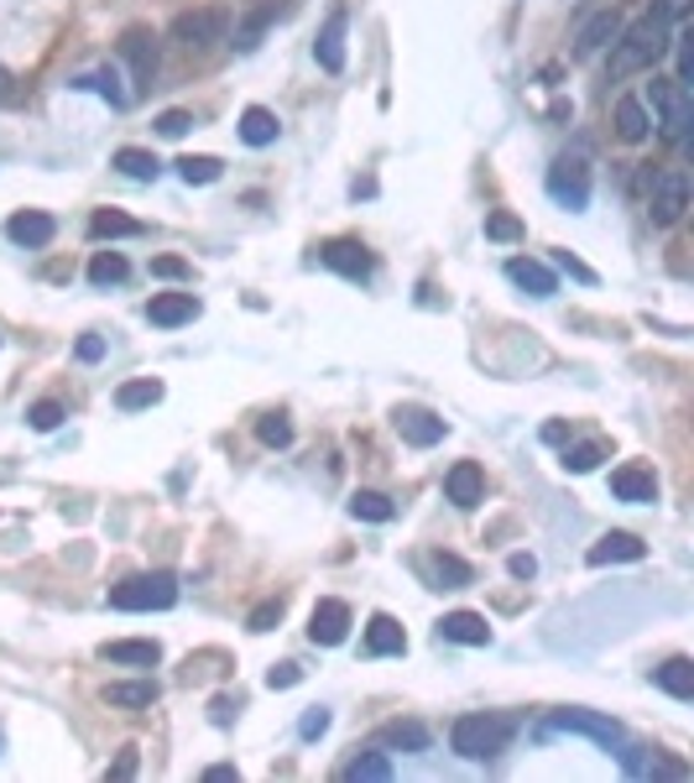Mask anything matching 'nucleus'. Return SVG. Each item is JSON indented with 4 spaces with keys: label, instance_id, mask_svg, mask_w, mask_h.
I'll return each mask as SVG.
<instances>
[{
    "label": "nucleus",
    "instance_id": "obj_1",
    "mask_svg": "<svg viewBox=\"0 0 694 783\" xmlns=\"http://www.w3.org/2000/svg\"><path fill=\"white\" fill-rule=\"evenodd\" d=\"M674 48V27L663 17H638L632 27H621L617 42H611V58H605V73L611 79H632V73H648L657 58Z\"/></svg>",
    "mask_w": 694,
    "mask_h": 783
},
{
    "label": "nucleus",
    "instance_id": "obj_2",
    "mask_svg": "<svg viewBox=\"0 0 694 783\" xmlns=\"http://www.w3.org/2000/svg\"><path fill=\"white\" fill-rule=\"evenodd\" d=\"M511 742V721L507 715H459L455 727H449V748L459 758H470V763H491L501 758Z\"/></svg>",
    "mask_w": 694,
    "mask_h": 783
},
{
    "label": "nucleus",
    "instance_id": "obj_3",
    "mask_svg": "<svg viewBox=\"0 0 694 783\" xmlns=\"http://www.w3.org/2000/svg\"><path fill=\"white\" fill-rule=\"evenodd\" d=\"M642 105L657 110V136H663V142H684V136H690V126H694L690 84H679V79H653Z\"/></svg>",
    "mask_w": 694,
    "mask_h": 783
},
{
    "label": "nucleus",
    "instance_id": "obj_4",
    "mask_svg": "<svg viewBox=\"0 0 694 783\" xmlns=\"http://www.w3.org/2000/svg\"><path fill=\"white\" fill-rule=\"evenodd\" d=\"M110 606L115 611H167V606H178V580L173 575H136V580H121L110 590Z\"/></svg>",
    "mask_w": 694,
    "mask_h": 783
},
{
    "label": "nucleus",
    "instance_id": "obj_5",
    "mask_svg": "<svg viewBox=\"0 0 694 783\" xmlns=\"http://www.w3.org/2000/svg\"><path fill=\"white\" fill-rule=\"evenodd\" d=\"M690 209V178H684V167H663L653 173V188H648V215H653L657 230H674L679 219Z\"/></svg>",
    "mask_w": 694,
    "mask_h": 783
},
{
    "label": "nucleus",
    "instance_id": "obj_6",
    "mask_svg": "<svg viewBox=\"0 0 694 783\" xmlns=\"http://www.w3.org/2000/svg\"><path fill=\"white\" fill-rule=\"evenodd\" d=\"M543 731H569V736H590V742H601L605 752H617L621 742H626L621 721H611V715H601V711H553V715L543 721Z\"/></svg>",
    "mask_w": 694,
    "mask_h": 783
},
{
    "label": "nucleus",
    "instance_id": "obj_7",
    "mask_svg": "<svg viewBox=\"0 0 694 783\" xmlns=\"http://www.w3.org/2000/svg\"><path fill=\"white\" fill-rule=\"evenodd\" d=\"M548 194L564 204L569 215H580L584 204H590V167L580 157H559V163L548 167Z\"/></svg>",
    "mask_w": 694,
    "mask_h": 783
},
{
    "label": "nucleus",
    "instance_id": "obj_8",
    "mask_svg": "<svg viewBox=\"0 0 694 783\" xmlns=\"http://www.w3.org/2000/svg\"><path fill=\"white\" fill-rule=\"evenodd\" d=\"M392 429H397V434L407 439L413 450H434L438 439L449 434V423L434 419V413H428V408H418V402H402L397 413H392Z\"/></svg>",
    "mask_w": 694,
    "mask_h": 783
},
{
    "label": "nucleus",
    "instance_id": "obj_9",
    "mask_svg": "<svg viewBox=\"0 0 694 783\" xmlns=\"http://www.w3.org/2000/svg\"><path fill=\"white\" fill-rule=\"evenodd\" d=\"M225 11H215V6H204V11H183V17H173V42H183V48H209V42H219L225 37Z\"/></svg>",
    "mask_w": 694,
    "mask_h": 783
},
{
    "label": "nucleus",
    "instance_id": "obj_10",
    "mask_svg": "<svg viewBox=\"0 0 694 783\" xmlns=\"http://www.w3.org/2000/svg\"><path fill=\"white\" fill-rule=\"evenodd\" d=\"M345 32H350V11L345 6H334V11L324 17V27H319V37H313V58H319V69L324 73L345 69Z\"/></svg>",
    "mask_w": 694,
    "mask_h": 783
},
{
    "label": "nucleus",
    "instance_id": "obj_11",
    "mask_svg": "<svg viewBox=\"0 0 694 783\" xmlns=\"http://www.w3.org/2000/svg\"><path fill=\"white\" fill-rule=\"evenodd\" d=\"M319 261H324L329 272L350 277V282H365V277L376 272V261H371V251H365L361 240H324V246H319Z\"/></svg>",
    "mask_w": 694,
    "mask_h": 783
},
{
    "label": "nucleus",
    "instance_id": "obj_12",
    "mask_svg": "<svg viewBox=\"0 0 694 783\" xmlns=\"http://www.w3.org/2000/svg\"><path fill=\"white\" fill-rule=\"evenodd\" d=\"M444 502H455V507H480L486 502V471L475 465V460H459V465H449V475H444Z\"/></svg>",
    "mask_w": 694,
    "mask_h": 783
},
{
    "label": "nucleus",
    "instance_id": "obj_13",
    "mask_svg": "<svg viewBox=\"0 0 694 783\" xmlns=\"http://www.w3.org/2000/svg\"><path fill=\"white\" fill-rule=\"evenodd\" d=\"M121 58L131 63V79H136V90L152 84V73H157V37L146 32V27H131L121 37Z\"/></svg>",
    "mask_w": 694,
    "mask_h": 783
},
{
    "label": "nucleus",
    "instance_id": "obj_14",
    "mask_svg": "<svg viewBox=\"0 0 694 783\" xmlns=\"http://www.w3.org/2000/svg\"><path fill=\"white\" fill-rule=\"evenodd\" d=\"M309 638L319 648H340L350 638V606L345 601H319L309 617Z\"/></svg>",
    "mask_w": 694,
    "mask_h": 783
},
{
    "label": "nucleus",
    "instance_id": "obj_15",
    "mask_svg": "<svg viewBox=\"0 0 694 783\" xmlns=\"http://www.w3.org/2000/svg\"><path fill=\"white\" fill-rule=\"evenodd\" d=\"M146 319L157 329L194 324V319H199V298H194V292H157V298L146 303Z\"/></svg>",
    "mask_w": 694,
    "mask_h": 783
},
{
    "label": "nucleus",
    "instance_id": "obj_16",
    "mask_svg": "<svg viewBox=\"0 0 694 783\" xmlns=\"http://www.w3.org/2000/svg\"><path fill=\"white\" fill-rule=\"evenodd\" d=\"M6 236L17 240V246H27V251H42L58 236V219L42 215V209H21V215L6 219Z\"/></svg>",
    "mask_w": 694,
    "mask_h": 783
},
{
    "label": "nucleus",
    "instance_id": "obj_17",
    "mask_svg": "<svg viewBox=\"0 0 694 783\" xmlns=\"http://www.w3.org/2000/svg\"><path fill=\"white\" fill-rule=\"evenodd\" d=\"M100 658H105V663H121V669H157V663H163V648L152 638H121V642H100Z\"/></svg>",
    "mask_w": 694,
    "mask_h": 783
},
{
    "label": "nucleus",
    "instance_id": "obj_18",
    "mask_svg": "<svg viewBox=\"0 0 694 783\" xmlns=\"http://www.w3.org/2000/svg\"><path fill=\"white\" fill-rule=\"evenodd\" d=\"M617 758H621V767H626L632 779H684V773H690L684 763H669V758H657L653 748H626V742H621Z\"/></svg>",
    "mask_w": 694,
    "mask_h": 783
},
{
    "label": "nucleus",
    "instance_id": "obj_19",
    "mask_svg": "<svg viewBox=\"0 0 694 783\" xmlns=\"http://www.w3.org/2000/svg\"><path fill=\"white\" fill-rule=\"evenodd\" d=\"M365 653H371V658H397V653H407V632H402V621L386 617V611H376V617L365 621Z\"/></svg>",
    "mask_w": 694,
    "mask_h": 783
},
{
    "label": "nucleus",
    "instance_id": "obj_20",
    "mask_svg": "<svg viewBox=\"0 0 694 783\" xmlns=\"http://www.w3.org/2000/svg\"><path fill=\"white\" fill-rule=\"evenodd\" d=\"M507 282H517L528 298H553V292H559V277L548 272L543 261H532V256H511V261H507Z\"/></svg>",
    "mask_w": 694,
    "mask_h": 783
},
{
    "label": "nucleus",
    "instance_id": "obj_21",
    "mask_svg": "<svg viewBox=\"0 0 694 783\" xmlns=\"http://www.w3.org/2000/svg\"><path fill=\"white\" fill-rule=\"evenodd\" d=\"M438 638L465 642V648H486L491 642V621L480 617V611H449V617L438 621Z\"/></svg>",
    "mask_w": 694,
    "mask_h": 783
},
{
    "label": "nucleus",
    "instance_id": "obj_22",
    "mask_svg": "<svg viewBox=\"0 0 694 783\" xmlns=\"http://www.w3.org/2000/svg\"><path fill=\"white\" fill-rule=\"evenodd\" d=\"M611 496H617V502H632V507L657 502V475L642 471V465H621V471H611Z\"/></svg>",
    "mask_w": 694,
    "mask_h": 783
},
{
    "label": "nucleus",
    "instance_id": "obj_23",
    "mask_svg": "<svg viewBox=\"0 0 694 783\" xmlns=\"http://www.w3.org/2000/svg\"><path fill=\"white\" fill-rule=\"evenodd\" d=\"M642 554H648V544H642L638 533H605L601 544L590 548V565H638Z\"/></svg>",
    "mask_w": 694,
    "mask_h": 783
},
{
    "label": "nucleus",
    "instance_id": "obj_24",
    "mask_svg": "<svg viewBox=\"0 0 694 783\" xmlns=\"http://www.w3.org/2000/svg\"><path fill=\"white\" fill-rule=\"evenodd\" d=\"M617 32H621V17L605 6V11H595V17L584 21L580 32H574V58H590V53H601L605 42H617Z\"/></svg>",
    "mask_w": 694,
    "mask_h": 783
},
{
    "label": "nucleus",
    "instance_id": "obj_25",
    "mask_svg": "<svg viewBox=\"0 0 694 783\" xmlns=\"http://www.w3.org/2000/svg\"><path fill=\"white\" fill-rule=\"evenodd\" d=\"M376 742H382L386 752H428V727L423 721H386L382 731H376Z\"/></svg>",
    "mask_w": 694,
    "mask_h": 783
},
{
    "label": "nucleus",
    "instance_id": "obj_26",
    "mask_svg": "<svg viewBox=\"0 0 694 783\" xmlns=\"http://www.w3.org/2000/svg\"><path fill=\"white\" fill-rule=\"evenodd\" d=\"M648 131H653V115H648V105H642L638 94H626V100H617V136L621 142H648Z\"/></svg>",
    "mask_w": 694,
    "mask_h": 783
},
{
    "label": "nucleus",
    "instance_id": "obj_27",
    "mask_svg": "<svg viewBox=\"0 0 694 783\" xmlns=\"http://www.w3.org/2000/svg\"><path fill=\"white\" fill-rule=\"evenodd\" d=\"M277 136H282V121H277L267 105H251L240 115V142L246 146H272Z\"/></svg>",
    "mask_w": 694,
    "mask_h": 783
},
{
    "label": "nucleus",
    "instance_id": "obj_28",
    "mask_svg": "<svg viewBox=\"0 0 694 783\" xmlns=\"http://www.w3.org/2000/svg\"><path fill=\"white\" fill-rule=\"evenodd\" d=\"M105 700L115 711H142L157 700V679H121V684H105Z\"/></svg>",
    "mask_w": 694,
    "mask_h": 783
},
{
    "label": "nucleus",
    "instance_id": "obj_29",
    "mask_svg": "<svg viewBox=\"0 0 694 783\" xmlns=\"http://www.w3.org/2000/svg\"><path fill=\"white\" fill-rule=\"evenodd\" d=\"M653 684L669 690L674 700H694V663L690 658H669L663 669H653Z\"/></svg>",
    "mask_w": 694,
    "mask_h": 783
},
{
    "label": "nucleus",
    "instance_id": "obj_30",
    "mask_svg": "<svg viewBox=\"0 0 694 783\" xmlns=\"http://www.w3.org/2000/svg\"><path fill=\"white\" fill-rule=\"evenodd\" d=\"M157 402H163V382H152V377L115 387V408L121 413H142V408H157Z\"/></svg>",
    "mask_w": 694,
    "mask_h": 783
},
{
    "label": "nucleus",
    "instance_id": "obj_31",
    "mask_svg": "<svg viewBox=\"0 0 694 783\" xmlns=\"http://www.w3.org/2000/svg\"><path fill=\"white\" fill-rule=\"evenodd\" d=\"M90 236H94V240H121V236H142V219L121 215V209H94V215H90Z\"/></svg>",
    "mask_w": 694,
    "mask_h": 783
},
{
    "label": "nucleus",
    "instance_id": "obj_32",
    "mask_svg": "<svg viewBox=\"0 0 694 783\" xmlns=\"http://www.w3.org/2000/svg\"><path fill=\"white\" fill-rule=\"evenodd\" d=\"M110 163L121 167L126 178H136V183H157V173H163V163H157L152 152H142V146H121Z\"/></svg>",
    "mask_w": 694,
    "mask_h": 783
},
{
    "label": "nucleus",
    "instance_id": "obj_33",
    "mask_svg": "<svg viewBox=\"0 0 694 783\" xmlns=\"http://www.w3.org/2000/svg\"><path fill=\"white\" fill-rule=\"evenodd\" d=\"M392 779V758L386 752H361L345 763V783H386Z\"/></svg>",
    "mask_w": 694,
    "mask_h": 783
},
{
    "label": "nucleus",
    "instance_id": "obj_34",
    "mask_svg": "<svg viewBox=\"0 0 694 783\" xmlns=\"http://www.w3.org/2000/svg\"><path fill=\"white\" fill-rule=\"evenodd\" d=\"M79 90H94V94H105L110 105L115 110H126L131 105V94L121 90V69H115V63H110V69H94V73H84V79H79Z\"/></svg>",
    "mask_w": 694,
    "mask_h": 783
},
{
    "label": "nucleus",
    "instance_id": "obj_35",
    "mask_svg": "<svg viewBox=\"0 0 694 783\" xmlns=\"http://www.w3.org/2000/svg\"><path fill=\"white\" fill-rule=\"evenodd\" d=\"M126 277H131V261L121 251H100L90 261V282H94V288H121Z\"/></svg>",
    "mask_w": 694,
    "mask_h": 783
},
{
    "label": "nucleus",
    "instance_id": "obj_36",
    "mask_svg": "<svg viewBox=\"0 0 694 783\" xmlns=\"http://www.w3.org/2000/svg\"><path fill=\"white\" fill-rule=\"evenodd\" d=\"M350 517H361V523H392L397 507H392V496H382V492H355L350 496Z\"/></svg>",
    "mask_w": 694,
    "mask_h": 783
},
{
    "label": "nucleus",
    "instance_id": "obj_37",
    "mask_svg": "<svg viewBox=\"0 0 694 783\" xmlns=\"http://www.w3.org/2000/svg\"><path fill=\"white\" fill-rule=\"evenodd\" d=\"M225 163L219 157H178V178L183 183H219Z\"/></svg>",
    "mask_w": 694,
    "mask_h": 783
},
{
    "label": "nucleus",
    "instance_id": "obj_38",
    "mask_svg": "<svg viewBox=\"0 0 694 783\" xmlns=\"http://www.w3.org/2000/svg\"><path fill=\"white\" fill-rule=\"evenodd\" d=\"M434 575L444 590H459V585H470V565L455 559V554H434Z\"/></svg>",
    "mask_w": 694,
    "mask_h": 783
},
{
    "label": "nucleus",
    "instance_id": "obj_39",
    "mask_svg": "<svg viewBox=\"0 0 694 783\" xmlns=\"http://www.w3.org/2000/svg\"><path fill=\"white\" fill-rule=\"evenodd\" d=\"M63 419H69V413H63V402H53V398H42V402H32V408H27V423H32L37 434H53Z\"/></svg>",
    "mask_w": 694,
    "mask_h": 783
},
{
    "label": "nucleus",
    "instance_id": "obj_40",
    "mask_svg": "<svg viewBox=\"0 0 694 783\" xmlns=\"http://www.w3.org/2000/svg\"><path fill=\"white\" fill-rule=\"evenodd\" d=\"M256 439H261V444H272V450H288V444H292V423L282 419V413H267V419L256 423Z\"/></svg>",
    "mask_w": 694,
    "mask_h": 783
},
{
    "label": "nucleus",
    "instance_id": "obj_41",
    "mask_svg": "<svg viewBox=\"0 0 694 783\" xmlns=\"http://www.w3.org/2000/svg\"><path fill=\"white\" fill-rule=\"evenodd\" d=\"M601 460H605V450H601V444H574V450H564V471L584 475V471H595Z\"/></svg>",
    "mask_w": 694,
    "mask_h": 783
},
{
    "label": "nucleus",
    "instance_id": "obj_42",
    "mask_svg": "<svg viewBox=\"0 0 694 783\" xmlns=\"http://www.w3.org/2000/svg\"><path fill=\"white\" fill-rule=\"evenodd\" d=\"M282 611H288V601H282V596H272V601H261V606H256L246 627H251V632H272L277 621H282Z\"/></svg>",
    "mask_w": 694,
    "mask_h": 783
},
{
    "label": "nucleus",
    "instance_id": "obj_43",
    "mask_svg": "<svg viewBox=\"0 0 694 783\" xmlns=\"http://www.w3.org/2000/svg\"><path fill=\"white\" fill-rule=\"evenodd\" d=\"M522 236V219L507 215V209H496V215H486V240H517Z\"/></svg>",
    "mask_w": 694,
    "mask_h": 783
},
{
    "label": "nucleus",
    "instance_id": "obj_44",
    "mask_svg": "<svg viewBox=\"0 0 694 783\" xmlns=\"http://www.w3.org/2000/svg\"><path fill=\"white\" fill-rule=\"evenodd\" d=\"M188 126H194V115H188V110H163V115H157V136H167V142L188 136Z\"/></svg>",
    "mask_w": 694,
    "mask_h": 783
},
{
    "label": "nucleus",
    "instance_id": "obj_45",
    "mask_svg": "<svg viewBox=\"0 0 694 783\" xmlns=\"http://www.w3.org/2000/svg\"><path fill=\"white\" fill-rule=\"evenodd\" d=\"M267 21H272V11H261V17H251V21H246V27H240V32H236V48H240V53H251L256 42H261V32H267Z\"/></svg>",
    "mask_w": 694,
    "mask_h": 783
},
{
    "label": "nucleus",
    "instance_id": "obj_46",
    "mask_svg": "<svg viewBox=\"0 0 694 783\" xmlns=\"http://www.w3.org/2000/svg\"><path fill=\"white\" fill-rule=\"evenodd\" d=\"M553 267H564V272L574 277V282H584V288H595V272L584 267L580 256H569V251H553Z\"/></svg>",
    "mask_w": 694,
    "mask_h": 783
},
{
    "label": "nucleus",
    "instance_id": "obj_47",
    "mask_svg": "<svg viewBox=\"0 0 694 783\" xmlns=\"http://www.w3.org/2000/svg\"><path fill=\"white\" fill-rule=\"evenodd\" d=\"M690 11H694V0H657V6H653V17H663L669 27L690 21Z\"/></svg>",
    "mask_w": 694,
    "mask_h": 783
},
{
    "label": "nucleus",
    "instance_id": "obj_48",
    "mask_svg": "<svg viewBox=\"0 0 694 783\" xmlns=\"http://www.w3.org/2000/svg\"><path fill=\"white\" fill-rule=\"evenodd\" d=\"M152 277H167V282H183V277H188V261H183V256H157V261H152Z\"/></svg>",
    "mask_w": 694,
    "mask_h": 783
},
{
    "label": "nucleus",
    "instance_id": "obj_49",
    "mask_svg": "<svg viewBox=\"0 0 694 783\" xmlns=\"http://www.w3.org/2000/svg\"><path fill=\"white\" fill-rule=\"evenodd\" d=\"M298 731H303V742H313V736H324V731H329V711H324V705H313V711L303 715V727H298Z\"/></svg>",
    "mask_w": 694,
    "mask_h": 783
},
{
    "label": "nucleus",
    "instance_id": "obj_50",
    "mask_svg": "<svg viewBox=\"0 0 694 783\" xmlns=\"http://www.w3.org/2000/svg\"><path fill=\"white\" fill-rule=\"evenodd\" d=\"M298 679H303V669H298V663H277L272 674H267V684H272V690H292Z\"/></svg>",
    "mask_w": 694,
    "mask_h": 783
},
{
    "label": "nucleus",
    "instance_id": "obj_51",
    "mask_svg": "<svg viewBox=\"0 0 694 783\" xmlns=\"http://www.w3.org/2000/svg\"><path fill=\"white\" fill-rule=\"evenodd\" d=\"M105 779H136V748H121V758L105 767Z\"/></svg>",
    "mask_w": 694,
    "mask_h": 783
},
{
    "label": "nucleus",
    "instance_id": "obj_52",
    "mask_svg": "<svg viewBox=\"0 0 694 783\" xmlns=\"http://www.w3.org/2000/svg\"><path fill=\"white\" fill-rule=\"evenodd\" d=\"M73 356H79V361H100V356H105V340H100V334H84V340L73 346Z\"/></svg>",
    "mask_w": 694,
    "mask_h": 783
},
{
    "label": "nucleus",
    "instance_id": "obj_53",
    "mask_svg": "<svg viewBox=\"0 0 694 783\" xmlns=\"http://www.w3.org/2000/svg\"><path fill=\"white\" fill-rule=\"evenodd\" d=\"M507 569L517 575V580H532V575H538V559H532V554H511Z\"/></svg>",
    "mask_w": 694,
    "mask_h": 783
},
{
    "label": "nucleus",
    "instance_id": "obj_54",
    "mask_svg": "<svg viewBox=\"0 0 694 783\" xmlns=\"http://www.w3.org/2000/svg\"><path fill=\"white\" fill-rule=\"evenodd\" d=\"M0 105H17V79H11L6 63H0Z\"/></svg>",
    "mask_w": 694,
    "mask_h": 783
},
{
    "label": "nucleus",
    "instance_id": "obj_55",
    "mask_svg": "<svg viewBox=\"0 0 694 783\" xmlns=\"http://www.w3.org/2000/svg\"><path fill=\"white\" fill-rule=\"evenodd\" d=\"M204 779H209V783H236L240 773H236V767H230V763H219V767H209V773H204Z\"/></svg>",
    "mask_w": 694,
    "mask_h": 783
},
{
    "label": "nucleus",
    "instance_id": "obj_56",
    "mask_svg": "<svg viewBox=\"0 0 694 783\" xmlns=\"http://www.w3.org/2000/svg\"><path fill=\"white\" fill-rule=\"evenodd\" d=\"M564 439H569L564 423H548V429H543V444H564Z\"/></svg>",
    "mask_w": 694,
    "mask_h": 783
}]
</instances>
